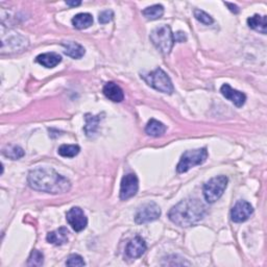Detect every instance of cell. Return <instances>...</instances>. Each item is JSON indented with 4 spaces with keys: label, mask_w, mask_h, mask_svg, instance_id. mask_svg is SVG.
<instances>
[{
    "label": "cell",
    "mask_w": 267,
    "mask_h": 267,
    "mask_svg": "<svg viewBox=\"0 0 267 267\" xmlns=\"http://www.w3.org/2000/svg\"><path fill=\"white\" fill-rule=\"evenodd\" d=\"M27 182L34 190L52 194H63L71 189V183L67 177L48 167L32 170L28 173Z\"/></svg>",
    "instance_id": "1"
},
{
    "label": "cell",
    "mask_w": 267,
    "mask_h": 267,
    "mask_svg": "<svg viewBox=\"0 0 267 267\" xmlns=\"http://www.w3.org/2000/svg\"><path fill=\"white\" fill-rule=\"evenodd\" d=\"M206 212L207 209L203 202L196 199H186L172 207L168 217L176 225L188 227L203 220Z\"/></svg>",
    "instance_id": "2"
},
{
    "label": "cell",
    "mask_w": 267,
    "mask_h": 267,
    "mask_svg": "<svg viewBox=\"0 0 267 267\" xmlns=\"http://www.w3.org/2000/svg\"><path fill=\"white\" fill-rule=\"evenodd\" d=\"M141 77L145 81V83L151 86L156 90L166 94H172L174 88L170 77L161 68H157L156 70L142 74Z\"/></svg>",
    "instance_id": "3"
},
{
    "label": "cell",
    "mask_w": 267,
    "mask_h": 267,
    "mask_svg": "<svg viewBox=\"0 0 267 267\" xmlns=\"http://www.w3.org/2000/svg\"><path fill=\"white\" fill-rule=\"evenodd\" d=\"M151 41L157 47V49L163 53L168 54L170 53L171 49L174 44L173 34L169 25H161L156 27L151 33Z\"/></svg>",
    "instance_id": "4"
},
{
    "label": "cell",
    "mask_w": 267,
    "mask_h": 267,
    "mask_svg": "<svg viewBox=\"0 0 267 267\" xmlns=\"http://www.w3.org/2000/svg\"><path fill=\"white\" fill-rule=\"evenodd\" d=\"M208 159V151L207 148H199V150L187 151L185 152L181 160L176 166V171L179 173L187 172L191 168L204 164Z\"/></svg>",
    "instance_id": "5"
},
{
    "label": "cell",
    "mask_w": 267,
    "mask_h": 267,
    "mask_svg": "<svg viewBox=\"0 0 267 267\" xmlns=\"http://www.w3.org/2000/svg\"><path fill=\"white\" fill-rule=\"evenodd\" d=\"M227 177L225 175H218L215 176L210 181H208L204 185V196L207 203L213 204L216 201H218L220 197L222 196L224 190L226 189L227 186Z\"/></svg>",
    "instance_id": "6"
},
{
    "label": "cell",
    "mask_w": 267,
    "mask_h": 267,
    "mask_svg": "<svg viewBox=\"0 0 267 267\" xmlns=\"http://www.w3.org/2000/svg\"><path fill=\"white\" fill-rule=\"evenodd\" d=\"M28 45V41L25 37L18 33H11L5 35L2 33L1 42V53H13L22 52Z\"/></svg>",
    "instance_id": "7"
},
{
    "label": "cell",
    "mask_w": 267,
    "mask_h": 267,
    "mask_svg": "<svg viewBox=\"0 0 267 267\" xmlns=\"http://www.w3.org/2000/svg\"><path fill=\"white\" fill-rule=\"evenodd\" d=\"M160 215H161L160 207L154 202H150L142 205L139 209H138L135 216V221L137 224L152 222L159 218Z\"/></svg>",
    "instance_id": "8"
},
{
    "label": "cell",
    "mask_w": 267,
    "mask_h": 267,
    "mask_svg": "<svg viewBox=\"0 0 267 267\" xmlns=\"http://www.w3.org/2000/svg\"><path fill=\"white\" fill-rule=\"evenodd\" d=\"M139 189V181L135 173H127L122 177L120 185V200L127 201L134 197Z\"/></svg>",
    "instance_id": "9"
},
{
    "label": "cell",
    "mask_w": 267,
    "mask_h": 267,
    "mask_svg": "<svg viewBox=\"0 0 267 267\" xmlns=\"http://www.w3.org/2000/svg\"><path fill=\"white\" fill-rule=\"evenodd\" d=\"M66 219L73 231L82 232L88 224V218L80 207H73L66 214Z\"/></svg>",
    "instance_id": "10"
},
{
    "label": "cell",
    "mask_w": 267,
    "mask_h": 267,
    "mask_svg": "<svg viewBox=\"0 0 267 267\" xmlns=\"http://www.w3.org/2000/svg\"><path fill=\"white\" fill-rule=\"evenodd\" d=\"M253 213L254 209L250 203H247L245 201H239L233 207V209L231 211V219L237 223L244 222L250 218Z\"/></svg>",
    "instance_id": "11"
},
{
    "label": "cell",
    "mask_w": 267,
    "mask_h": 267,
    "mask_svg": "<svg viewBox=\"0 0 267 267\" xmlns=\"http://www.w3.org/2000/svg\"><path fill=\"white\" fill-rule=\"evenodd\" d=\"M146 249L147 246L144 239H142L139 236H137L128 242L125 250V255L127 258L130 259H137L145 253Z\"/></svg>",
    "instance_id": "12"
},
{
    "label": "cell",
    "mask_w": 267,
    "mask_h": 267,
    "mask_svg": "<svg viewBox=\"0 0 267 267\" xmlns=\"http://www.w3.org/2000/svg\"><path fill=\"white\" fill-rule=\"evenodd\" d=\"M220 92L226 98V100L232 102L236 107H241L245 104V101H246L245 94H243L240 91L235 90V89H233L230 85H227V84L222 85L220 88Z\"/></svg>",
    "instance_id": "13"
},
{
    "label": "cell",
    "mask_w": 267,
    "mask_h": 267,
    "mask_svg": "<svg viewBox=\"0 0 267 267\" xmlns=\"http://www.w3.org/2000/svg\"><path fill=\"white\" fill-rule=\"evenodd\" d=\"M103 92L105 96L108 98L110 101H112L113 103H121L124 100V94H123L122 89L113 82L106 84Z\"/></svg>",
    "instance_id": "14"
},
{
    "label": "cell",
    "mask_w": 267,
    "mask_h": 267,
    "mask_svg": "<svg viewBox=\"0 0 267 267\" xmlns=\"http://www.w3.org/2000/svg\"><path fill=\"white\" fill-rule=\"evenodd\" d=\"M62 61V56L55 53H46L39 54L36 57V62L45 68H54Z\"/></svg>",
    "instance_id": "15"
},
{
    "label": "cell",
    "mask_w": 267,
    "mask_h": 267,
    "mask_svg": "<svg viewBox=\"0 0 267 267\" xmlns=\"http://www.w3.org/2000/svg\"><path fill=\"white\" fill-rule=\"evenodd\" d=\"M62 46L64 47V53L66 55L70 56L72 58H75V60H78V58H82L86 53L85 48L76 42H63Z\"/></svg>",
    "instance_id": "16"
},
{
    "label": "cell",
    "mask_w": 267,
    "mask_h": 267,
    "mask_svg": "<svg viewBox=\"0 0 267 267\" xmlns=\"http://www.w3.org/2000/svg\"><path fill=\"white\" fill-rule=\"evenodd\" d=\"M68 230L66 227L62 226L60 229H57L53 232H51L47 234L46 240L53 245H63L68 241Z\"/></svg>",
    "instance_id": "17"
},
{
    "label": "cell",
    "mask_w": 267,
    "mask_h": 267,
    "mask_svg": "<svg viewBox=\"0 0 267 267\" xmlns=\"http://www.w3.org/2000/svg\"><path fill=\"white\" fill-rule=\"evenodd\" d=\"M247 24H249L251 28L255 29V31L259 32L263 35L266 34V27H267L266 16H261V15L256 14L253 17H250L249 19H247Z\"/></svg>",
    "instance_id": "18"
},
{
    "label": "cell",
    "mask_w": 267,
    "mask_h": 267,
    "mask_svg": "<svg viewBox=\"0 0 267 267\" xmlns=\"http://www.w3.org/2000/svg\"><path fill=\"white\" fill-rule=\"evenodd\" d=\"M101 120H102L101 115L92 116L91 114H86V125L84 127V130L88 137H92L94 134H96L98 124H100Z\"/></svg>",
    "instance_id": "19"
},
{
    "label": "cell",
    "mask_w": 267,
    "mask_h": 267,
    "mask_svg": "<svg viewBox=\"0 0 267 267\" xmlns=\"http://www.w3.org/2000/svg\"><path fill=\"white\" fill-rule=\"evenodd\" d=\"M92 23H93V17L92 15L88 13L77 14L72 19V24L77 29H85L90 27Z\"/></svg>",
    "instance_id": "20"
},
{
    "label": "cell",
    "mask_w": 267,
    "mask_h": 267,
    "mask_svg": "<svg viewBox=\"0 0 267 267\" xmlns=\"http://www.w3.org/2000/svg\"><path fill=\"white\" fill-rule=\"evenodd\" d=\"M145 132L148 136L160 137L166 132V126L160 121H158L156 119H151L145 127Z\"/></svg>",
    "instance_id": "21"
},
{
    "label": "cell",
    "mask_w": 267,
    "mask_h": 267,
    "mask_svg": "<svg viewBox=\"0 0 267 267\" xmlns=\"http://www.w3.org/2000/svg\"><path fill=\"white\" fill-rule=\"evenodd\" d=\"M142 14L147 20H157V19H160L163 16L164 7L161 4H155L143 9Z\"/></svg>",
    "instance_id": "22"
},
{
    "label": "cell",
    "mask_w": 267,
    "mask_h": 267,
    "mask_svg": "<svg viewBox=\"0 0 267 267\" xmlns=\"http://www.w3.org/2000/svg\"><path fill=\"white\" fill-rule=\"evenodd\" d=\"M2 155L11 160H19L25 155L24 151L20 146L17 145H8L3 148Z\"/></svg>",
    "instance_id": "23"
},
{
    "label": "cell",
    "mask_w": 267,
    "mask_h": 267,
    "mask_svg": "<svg viewBox=\"0 0 267 267\" xmlns=\"http://www.w3.org/2000/svg\"><path fill=\"white\" fill-rule=\"evenodd\" d=\"M81 152V147L78 145H68L64 144L58 147V155L62 156L63 158H74Z\"/></svg>",
    "instance_id": "24"
},
{
    "label": "cell",
    "mask_w": 267,
    "mask_h": 267,
    "mask_svg": "<svg viewBox=\"0 0 267 267\" xmlns=\"http://www.w3.org/2000/svg\"><path fill=\"white\" fill-rule=\"evenodd\" d=\"M44 262V256L43 254L38 251V250H34L29 256L28 261H27V265L28 266H42Z\"/></svg>",
    "instance_id": "25"
},
{
    "label": "cell",
    "mask_w": 267,
    "mask_h": 267,
    "mask_svg": "<svg viewBox=\"0 0 267 267\" xmlns=\"http://www.w3.org/2000/svg\"><path fill=\"white\" fill-rule=\"evenodd\" d=\"M194 17L197 21L205 25H211L214 22V19L208 13L202 11V9H194Z\"/></svg>",
    "instance_id": "26"
},
{
    "label": "cell",
    "mask_w": 267,
    "mask_h": 267,
    "mask_svg": "<svg viewBox=\"0 0 267 267\" xmlns=\"http://www.w3.org/2000/svg\"><path fill=\"white\" fill-rule=\"evenodd\" d=\"M66 265L67 266H85L86 263L82 256L73 254L71 256H69V258L66 261Z\"/></svg>",
    "instance_id": "27"
},
{
    "label": "cell",
    "mask_w": 267,
    "mask_h": 267,
    "mask_svg": "<svg viewBox=\"0 0 267 267\" xmlns=\"http://www.w3.org/2000/svg\"><path fill=\"white\" fill-rule=\"evenodd\" d=\"M113 17H114V13L108 9V11H104L100 14V18H98V20H100V22L102 24H107L110 21H112Z\"/></svg>",
    "instance_id": "28"
},
{
    "label": "cell",
    "mask_w": 267,
    "mask_h": 267,
    "mask_svg": "<svg viewBox=\"0 0 267 267\" xmlns=\"http://www.w3.org/2000/svg\"><path fill=\"white\" fill-rule=\"evenodd\" d=\"M173 39H174V42H177V43H183V42H186L187 40V36L185 33L183 32H177L173 35Z\"/></svg>",
    "instance_id": "29"
},
{
    "label": "cell",
    "mask_w": 267,
    "mask_h": 267,
    "mask_svg": "<svg viewBox=\"0 0 267 267\" xmlns=\"http://www.w3.org/2000/svg\"><path fill=\"white\" fill-rule=\"evenodd\" d=\"M224 4L229 7L230 11L234 14H237V13H239V8L238 6H237L236 4H233V3H229V2H224Z\"/></svg>",
    "instance_id": "30"
},
{
    "label": "cell",
    "mask_w": 267,
    "mask_h": 267,
    "mask_svg": "<svg viewBox=\"0 0 267 267\" xmlns=\"http://www.w3.org/2000/svg\"><path fill=\"white\" fill-rule=\"evenodd\" d=\"M66 4L70 6H77V5H81L82 2L81 1H66Z\"/></svg>",
    "instance_id": "31"
}]
</instances>
